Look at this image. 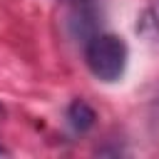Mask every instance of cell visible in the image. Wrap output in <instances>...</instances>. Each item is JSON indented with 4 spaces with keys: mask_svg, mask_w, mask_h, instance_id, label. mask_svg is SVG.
<instances>
[{
    "mask_svg": "<svg viewBox=\"0 0 159 159\" xmlns=\"http://www.w3.org/2000/svg\"><path fill=\"white\" fill-rule=\"evenodd\" d=\"M152 22H154L157 30H159V0H154V5H152Z\"/></svg>",
    "mask_w": 159,
    "mask_h": 159,
    "instance_id": "3957f363",
    "label": "cell"
},
{
    "mask_svg": "<svg viewBox=\"0 0 159 159\" xmlns=\"http://www.w3.org/2000/svg\"><path fill=\"white\" fill-rule=\"evenodd\" d=\"M67 119H70V124H72L77 132H84V129H89V127L94 124V109H92L87 102L75 99V102L70 104V109H67Z\"/></svg>",
    "mask_w": 159,
    "mask_h": 159,
    "instance_id": "7a4b0ae2",
    "label": "cell"
},
{
    "mask_svg": "<svg viewBox=\"0 0 159 159\" xmlns=\"http://www.w3.org/2000/svg\"><path fill=\"white\" fill-rule=\"evenodd\" d=\"M87 67L97 80L114 82L127 67V45L117 35H94L84 50Z\"/></svg>",
    "mask_w": 159,
    "mask_h": 159,
    "instance_id": "6da1fadb",
    "label": "cell"
},
{
    "mask_svg": "<svg viewBox=\"0 0 159 159\" xmlns=\"http://www.w3.org/2000/svg\"><path fill=\"white\" fill-rule=\"evenodd\" d=\"M2 154H7V152H5V149H2V147H0V157H2Z\"/></svg>",
    "mask_w": 159,
    "mask_h": 159,
    "instance_id": "5b68a950",
    "label": "cell"
},
{
    "mask_svg": "<svg viewBox=\"0 0 159 159\" xmlns=\"http://www.w3.org/2000/svg\"><path fill=\"white\" fill-rule=\"evenodd\" d=\"M2 117H5V112H2V107H0V122H2Z\"/></svg>",
    "mask_w": 159,
    "mask_h": 159,
    "instance_id": "277c9868",
    "label": "cell"
}]
</instances>
